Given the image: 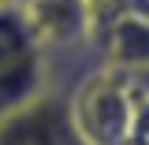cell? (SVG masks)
Masks as SVG:
<instances>
[{
  "label": "cell",
  "instance_id": "obj_1",
  "mask_svg": "<svg viewBox=\"0 0 149 145\" xmlns=\"http://www.w3.org/2000/svg\"><path fill=\"white\" fill-rule=\"evenodd\" d=\"M67 115L82 145H130L138 130V108L130 86L112 67L90 71L67 93Z\"/></svg>",
  "mask_w": 149,
  "mask_h": 145
},
{
  "label": "cell",
  "instance_id": "obj_2",
  "mask_svg": "<svg viewBox=\"0 0 149 145\" xmlns=\"http://www.w3.org/2000/svg\"><path fill=\"white\" fill-rule=\"evenodd\" d=\"M41 89H49L45 49L15 8L0 4V115L26 104Z\"/></svg>",
  "mask_w": 149,
  "mask_h": 145
},
{
  "label": "cell",
  "instance_id": "obj_3",
  "mask_svg": "<svg viewBox=\"0 0 149 145\" xmlns=\"http://www.w3.org/2000/svg\"><path fill=\"white\" fill-rule=\"evenodd\" d=\"M0 145H82L67 115V93L41 89L0 115Z\"/></svg>",
  "mask_w": 149,
  "mask_h": 145
},
{
  "label": "cell",
  "instance_id": "obj_4",
  "mask_svg": "<svg viewBox=\"0 0 149 145\" xmlns=\"http://www.w3.org/2000/svg\"><path fill=\"white\" fill-rule=\"evenodd\" d=\"M4 4L19 11V19L30 26L45 52L71 49L90 34V0H4Z\"/></svg>",
  "mask_w": 149,
  "mask_h": 145
}]
</instances>
